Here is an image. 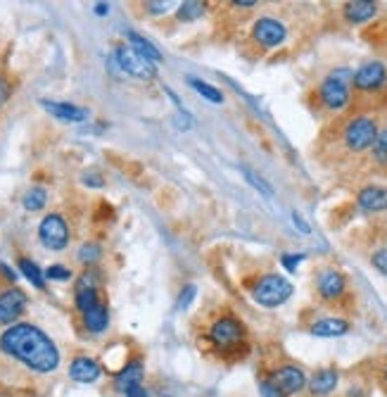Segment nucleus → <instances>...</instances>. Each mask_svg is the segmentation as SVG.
Returning <instances> with one entry per match:
<instances>
[{"label":"nucleus","mask_w":387,"mask_h":397,"mask_svg":"<svg viewBox=\"0 0 387 397\" xmlns=\"http://www.w3.org/2000/svg\"><path fill=\"white\" fill-rule=\"evenodd\" d=\"M207 338L211 342L214 350H219L223 354L228 352H240L245 350V340H247V328L238 316L233 314H223L216 319L207 330Z\"/></svg>","instance_id":"obj_2"},{"label":"nucleus","mask_w":387,"mask_h":397,"mask_svg":"<svg viewBox=\"0 0 387 397\" xmlns=\"http://www.w3.org/2000/svg\"><path fill=\"white\" fill-rule=\"evenodd\" d=\"M95 12H98V15H105V12H107V5H105V3L95 5Z\"/></svg>","instance_id":"obj_38"},{"label":"nucleus","mask_w":387,"mask_h":397,"mask_svg":"<svg viewBox=\"0 0 387 397\" xmlns=\"http://www.w3.org/2000/svg\"><path fill=\"white\" fill-rule=\"evenodd\" d=\"M48 200V193L43 188H29L27 193H24V207L29 209V212H36V209H41Z\"/></svg>","instance_id":"obj_23"},{"label":"nucleus","mask_w":387,"mask_h":397,"mask_svg":"<svg viewBox=\"0 0 387 397\" xmlns=\"http://www.w3.org/2000/svg\"><path fill=\"white\" fill-rule=\"evenodd\" d=\"M143 381V362H131V364H126L122 371L117 374V378H114V388L117 390H129L131 386H138V383Z\"/></svg>","instance_id":"obj_20"},{"label":"nucleus","mask_w":387,"mask_h":397,"mask_svg":"<svg viewBox=\"0 0 387 397\" xmlns=\"http://www.w3.org/2000/svg\"><path fill=\"white\" fill-rule=\"evenodd\" d=\"M129 43H131V50H136L138 55L145 57L148 62H160V60H162V53L157 50V48L150 43L148 39H143L141 34H133L131 32L129 34Z\"/></svg>","instance_id":"obj_22"},{"label":"nucleus","mask_w":387,"mask_h":397,"mask_svg":"<svg viewBox=\"0 0 387 397\" xmlns=\"http://www.w3.org/2000/svg\"><path fill=\"white\" fill-rule=\"evenodd\" d=\"M27 307V295L20 288H10V291L0 293V323H12Z\"/></svg>","instance_id":"obj_12"},{"label":"nucleus","mask_w":387,"mask_h":397,"mask_svg":"<svg viewBox=\"0 0 387 397\" xmlns=\"http://www.w3.org/2000/svg\"><path fill=\"white\" fill-rule=\"evenodd\" d=\"M316 291L323 300H340L347 293V279L337 269H323L316 276Z\"/></svg>","instance_id":"obj_11"},{"label":"nucleus","mask_w":387,"mask_h":397,"mask_svg":"<svg viewBox=\"0 0 387 397\" xmlns=\"http://www.w3.org/2000/svg\"><path fill=\"white\" fill-rule=\"evenodd\" d=\"M243 172H245L247 181H250L252 186H255V188H259V190H262V193H264V195H271V188H269V186H266V183L262 181V179H259V176H257V174H255V172H250V169H243Z\"/></svg>","instance_id":"obj_31"},{"label":"nucleus","mask_w":387,"mask_h":397,"mask_svg":"<svg viewBox=\"0 0 387 397\" xmlns=\"http://www.w3.org/2000/svg\"><path fill=\"white\" fill-rule=\"evenodd\" d=\"M385 383H387V366H385Z\"/></svg>","instance_id":"obj_39"},{"label":"nucleus","mask_w":387,"mask_h":397,"mask_svg":"<svg viewBox=\"0 0 387 397\" xmlns=\"http://www.w3.org/2000/svg\"><path fill=\"white\" fill-rule=\"evenodd\" d=\"M354 88L359 93H383L387 88V67L383 62H366L354 74Z\"/></svg>","instance_id":"obj_7"},{"label":"nucleus","mask_w":387,"mask_h":397,"mask_svg":"<svg viewBox=\"0 0 387 397\" xmlns=\"http://www.w3.org/2000/svg\"><path fill=\"white\" fill-rule=\"evenodd\" d=\"M83 321H86V328L90 333H102L107 328V321H110V314H107V307L105 305H95L83 314Z\"/></svg>","instance_id":"obj_21"},{"label":"nucleus","mask_w":387,"mask_h":397,"mask_svg":"<svg viewBox=\"0 0 387 397\" xmlns=\"http://www.w3.org/2000/svg\"><path fill=\"white\" fill-rule=\"evenodd\" d=\"M8 95H10V86H8V81L0 76V105H3L5 100H8Z\"/></svg>","instance_id":"obj_36"},{"label":"nucleus","mask_w":387,"mask_h":397,"mask_svg":"<svg viewBox=\"0 0 387 397\" xmlns=\"http://www.w3.org/2000/svg\"><path fill=\"white\" fill-rule=\"evenodd\" d=\"M286 36H288L286 24L274 20V17H262L252 27V39L262 48H278L286 41Z\"/></svg>","instance_id":"obj_9"},{"label":"nucleus","mask_w":387,"mask_h":397,"mask_svg":"<svg viewBox=\"0 0 387 397\" xmlns=\"http://www.w3.org/2000/svg\"><path fill=\"white\" fill-rule=\"evenodd\" d=\"M204 12V5L202 3H183L181 5V10H178V17L181 20H195V17H199Z\"/></svg>","instance_id":"obj_27"},{"label":"nucleus","mask_w":387,"mask_h":397,"mask_svg":"<svg viewBox=\"0 0 387 397\" xmlns=\"http://www.w3.org/2000/svg\"><path fill=\"white\" fill-rule=\"evenodd\" d=\"M262 395H264V397H283L274 386H271L269 381H264V383H262Z\"/></svg>","instance_id":"obj_33"},{"label":"nucleus","mask_w":387,"mask_h":397,"mask_svg":"<svg viewBox=\"0 0 387 397\" xmlns=\"http://www.w3.org/2000/svg\"><path fill=\"white\" fill-rule=\"evenodd\" d=\"M371 262H373V267H376L380 274L387 276V250H378V252H373Z\"/></svg>","instance_id":"obj_30"},{"label":"nucleus","mask_w":387,"mask_h":397,"mask_svg":"<svg viewBox=\"0 0 387 397\" xmlns=\"http://www.w3.org/2000/svg\"><path fill=\"white\" fill-rule=\"evenodd\" d=\"M126 397H148V393H145V388L138 383V386H131L126 390Z\"/></svg>","instance_id":"obj_35"},{"label":"nucleus","mask_w":387,"mask_h":397,"mask_svg":"<svg viewBox=\"0 0 387 397\" xmlns=\"http://www.w3.org/2000/svg\"><path fill=\"white\" fill-rule=\"evenodd\" d=\"M185 295H181V300H178V307H185V305H188L190 302V300H192V295H195V286H188V288H185Z\"/></svg>","instance_id":"obj_34"},{"label":"nucleus","mask_w":387,"mask_h":397,"mask_svg":"<svg viewBox=\"0 0 387 397\" xmlns=\"http://www.w3.org/2000/svg\"><path fill=\"white\" fill-rule=\"evenodd\" d=\"M190 86L195 88V91L202 95V98H207L209 102H223V93L219 91V88H214V86H209V83H204V81H199V79H190Z\"/></svg>","instance_id":"obj_24"},{"label":"nucleus","mask_w":387,"mask_h":397,"mask_svg":"<svg viewBox=\"0 0 387 397\" xmlns=\"http://www.w3.org/2000/svg\"><path fill=\"white\" fill-rule=\"evenodd\" d=\"M293 295V284L281 274H266L252 288V298L262 307H278Z\"/></svg>","instance_id":"obj_4"},{"label":"nucleus","mask_w":387,"mask_h":397,"mask_svg":"<svg viewBox=\"0 0 387 397\" xmlns=\"http://www.w3.org/2000/svg\"><path fill=\"white\" fill-rule=\"evenodd\" d=\"M302 260H304V255H283V267H286L288 272H295Z\"/></svg>","instance_id":"obj_32"},{"label":"nucleus","mask_w":387,"mask_h":397,"mask_svg":"<svg viewBox=\"0 0 387 397\" xmlns=\"http://www.w3.org/2000/svg\"><path fill=\"white\" fill-rule=\"evenodd\" d=\"M318 98L328 110L332 112H340L344 107L349 105V86L347 81L342 79L340 74H330L325 76L321 81V86H318Z\"/></svg>","instance_id":"obj_6"},{"label":"nucleus","mask_w":387,"mask_h":397,"mask_svg":"<svg viewBox=\"0 0 387 397\" xmlns=\"http://www.w3.org/2000/svg\"><path fill=\"white\" fill-rule=\"evenodd\" d=\"M0 350L20 359L24 366L38 374H50L59 364V352L48 335L31 323H17L0 335Z\"/></svg>","instance_id":"obj_1"},{"label":"nucleus","mask_w":387,"mask_h":397,"mask_svg":"<svg viewBox=\"0 0 387 397\" xmlns=\"http://www.w3.org/2000/svg\"><path fill=\"white\" fill-rule=\"evenodd\" d=\"M43 107L52 117L62 119V122H86L88 119V110L76 105H69V102H55V100H43Z\"/></svg>","instance_id":"obj_15"},{"label":"nucleus","mask_w":387,"mask_h":397,"mask_svg":"<svg viewBox=\"0 0 387 397\" xmlns=\"http://www.w3.org/2000/svg\"><path fill=\"white\" fill-rule=\"evenodd\" d=\"M349 330V321H344V319H321V321H316L311 326V333L318 335V338H337V335H344Z\"/></svg>","instance_id":"obj_19"},{"label":"nucleus","mask_w":387,"mask_h":397,"mask_svg":"<svg viewBox=\"0 0 387 397\" xmlns=\"http://www.w3.org/2000/svg\"><path fill=\"white\" fill-rule=\"evenodd\" d=\"M293 221H295V224H297V226H300V228H302V231H304V233H309V226H307L304 221H302L297 214H293Z\"/></svg>","instance_id":"obj_37"},{"label":"nucleus","mask_w":387,"mask_h":397,"mask_svg":"<svg viewBox=\"0 0 387 397\" xmlns=\"http://www.w3.org/2000/svg\"><path fill=\"white\" fill-rule=\"evenodd\" d=\"M41 243L50 250H64L69 243V226L59 214H48L38 226Z\"/></svg>","instance_id":"obj_8"},{"label":"nucleus","mask_w":387,"mask_h":397,"mask_svg":"<svg viewBox=\"0 0 387 397\" xmlns=\"http://www.w3.org/2000/svg\"><path fill=\"white\" fill-rule=\"evenodd\" d=\"M98 305V291H95V284H93V276L86 274L76 286V307L86 314L90 307Z\"/></svg>","instance_id":"obj_18"},{"label":"nucleus","mask_w":387,"mask_h":397,"mask_svg":"<svg viewBox=\"0 0 387 397\" xmlns=\"http://www.w3.org/2000/svg\"><path fill=\"white\" fill-rule=\"evenodd\" d=\"M266 381H269L271 386H274L283 397L297 395L300 390H304V386H307L304 371H302L300 366H295V364H281V366H276V369L271 371Z\"/></svg>","instance_id":"obj_5"},{"label":"nucleus","mask_w":387,"mask_h":397,"mask_svg":"<svg viewBox=\"0 0 387 397\" xmlns=\"http://www.w3.org/2000/svg\"><path fill=\"white\" fill-rule=\"evenodd\" d=\"M378 12V5L371 0H354V3L344 5V20L349 24H364L368 20H373Z\"/></svg>","instance_id":"obj_17"},{"label":"nucleus","mask_w":387,"mask_h":397,"mask_svg":"<svg viewBox=\"0 0 387 397\" xmlns=\"http://www.w3.org/2000/svg\"><path fill=\"white\" fill-rule=\"evenodd\" d=\"M117 62L126 74L138 76V79H155L157 69L153 62H148L145 57L138 55L136 50H131V46H119L117 48Z\"/></svg>","instance_id":"obj_10"},{"label":"nucleus","mask_w":387,"mask_h":397,"mask_svg":"<svg viewBox=\"0 0 387 397\" xmlns=\"http://www.w3.org/2000/svg\"><path fill=\"white\" fill-rule=\"evenodd\" d=\"M356 200H359V207L366 209V212H383V209H387V188L366 186V188L359 190Z\"/></svg>","instance_id":"obj_13"},{"label":"nucleus","mask_w":387,"mask_h":397,"mask_svg":"<svg viewBox=\"0 0 387 397\" xmlns=\"http://www.w3.org/2000/svg\"><path fill=\"white\" fill-rule=\"evenodd\" d=\"M373 160H376L378 167H383V169H387V131H383V134H378L376 143H373Z\"/></svg>","instance_id":"obj_25"},{"label":"nucleus","mask_w":387,"mask_h":397,"mask_svg":"<svg viewBox=\"0 0 387 397\" xmlns=\"http://www.w3.org/2000/svg\"><path fill=\"white\" fill-rule=\"evenodd\" d=\"M45 276H48V279H52V281H69L71 272L66 267H59V264H55V267H48Z\"/></svg>","instance_id":"obj_29"},{"label":"nucleus","mask_w":387,"mask_h":397,"mask_svg":"<svg viewBox=\"0 0 387 397\" xmlns=\"http://www.w3.org/2000/svg\"><path fill=\"white\" fill-rule=\"evenodd\" d=\"M337 381H340V376H337L335 369H321V371H316V374L311 376L309 393L314 397H325V395H330L332 390L337 388Z\"/></svg>","instance_id":"obj_16"},{"label":"nucleus","mask_w":387,"mask_h":397,"mask_svg":"<svg viewBox=\"0 0 387 397\" xmlns=\"http://www.w3.org/2000/svg\"><path fill=\"white\" fill-rule=\"evenodd\" d=\"M98 257H100V248H98V245H93V243H90V245H83V248L78 250V260L86 262V264L95 262Z\"/></svg>","instance_id":"obj_28"},{"label":"nucleus","mask_w":387,"mask_h":397,"mask_svg":"<svg viewBox=\"0 0 387 397\" xmlns=\"http://www.w3.org/2000/svg\"><path fill=\"white\" fill-rule=\"evenodd\" d=\"M20 269H22V274L27 276L29 281L36 286V288H43V274H41V269L36 267V264L31 260H20Z\"/></svg>","instance_id":"obj_26"},{"label":"nucleus","mask_w":387,"mask_h":397,"mask_svg":"<svg viewBox=\"0 0 387 397\" xmlns=\"http://www.w3.org/2000/svg\"><path fill=\"white\" fill-rule=\"evenodd\" d=\"M100 364L90 357H76L74 362L69 364V376L74 378L76 383H93L100 378Z\"/></svg>","instance_id":"obj_14"},{"label":"nucleus","mask_w":387,"mask_h":397,"mask_svg":"<svg viewBox=\"0 0 387 397\" xmlns=\"http://www.w3.org/2000/svg\"><path fill=\"white\" fill-rule=\"evenodd\" d=\"M378 138V126L371 117H352L342 129V143L349 153L371 150Z\"/></svg>","instance_id":"obj_3"}]
</instances>
